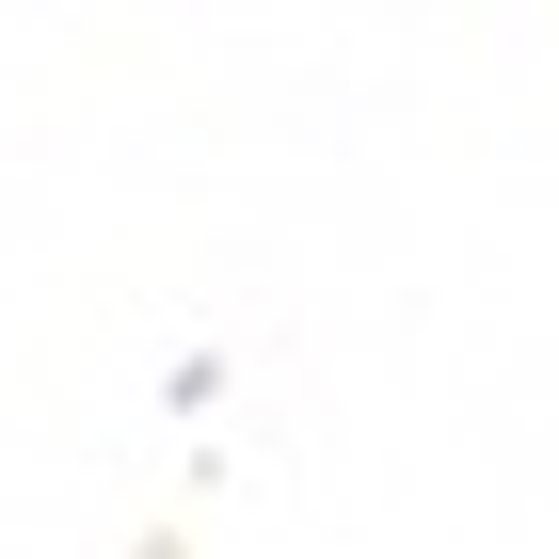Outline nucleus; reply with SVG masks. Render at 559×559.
Returning <instances> with one entry per match:
<instances>
[]
</instances>
